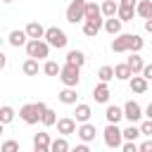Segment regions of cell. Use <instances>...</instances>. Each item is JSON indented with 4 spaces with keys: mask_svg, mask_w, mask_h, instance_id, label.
I'll return each mask as SVG.
<instances>
[{
    "mask_svg": "<svg viewBox=\"0 0 152 152\" xmlns=\"http://www.w3.org/2000/svg\"><path fill=\"white\" fill-rule=\"evenodd\" d=\"M140 135H142V131H140V126H135V124H131V126L124 128V140H138Z\"/></svg>",
    "mask_w": 152,
    "mask_h": 152,
    "instance_id": "f546056e",
    "label": "cell"
},
{
    "mask_svg": "<svg viewBox=\"0 0 152 152\" xmlns=\"http://www.w3.org/2000/svg\"><path fill=\"white\" fill-rule=\"evenodd\" d=\"M38 59H33V57H28L24 64H21V71L26 74V76H38Z\"/></svg>",
    "mask_w": 152,
    "mask_h": 152,
    "instance_id": "d4e9b609",
    "label": "cell"
},
{
    "mask_svg": "<svg viewBox=\"0 0 152 152\" xmlns=\"http://www.w3.org/2000/svg\"><path fill=\"white\" fill-rule=\"evenodd\" d=\"M145 116H147V119H150V121H152V102H150V104H147V109H145Z\"/></svg>",
    "mask_w": 152,
    "mask_h": 152,
    "instance_id": "ee69618b",
    "label": "cell"
},
{
    "mask_svg": "<svg viewBox=\"0 0 152 152\" xmlns=\"http://www.w3.org/2000/svg\"><path fill=\"white\" fill-rule=\"evenodd\" d=\"M50 150H52V152H69L71 147H69V142H66V135L55 138V140H52V145H50Z\"/></svg>",
    "mask_w": 152,
    "mask_h": 152,
    "instance_id": "83f0119b",
    "label": "cell"
},
{
    "mask_svg": "<svg viewBox=\"0 0 152 152\" xmlns=\"http://www.w3.org/2000/svg\"><path fill=\"white\" fill-rule=\"evenodd\" d=\"M33 145H48V147H50V145H52V140H50V135H48L45 131H40V133H36V135H33Z\"/></svg>",
    "mask_w": 152,
    "mask_h": 152,
    "instance_id": "e575fe53",
    "label": "cell"
},
{
    "mask_svg": "<svg viewBox=\"0 0 152 152\" xmlns=\"http://www.w3.org/2000/svg\"><path fill=\"white\" fill-rule=\"evenodd\" d=\"M74 150H76V152H90V147H88V142H81V145H76Z\"/></svg>",
    "mask_w": 152,
    "mask_h": 152,
    "instance_id": "60d3db41",
    "label": "cell"
},
{
    "mask_svg": "<svg viewBox=\"0 0 152 152\" xmlns=\"http://www.w3.org/2000/svg\"><path fill=\"white\" fill-rule=\"evenodd\" d=\"M147 78L142 76V74H133L131 76V81H128V88H131V93H135V95H142L145 90H147Z\"/></svg>",
    "mask_w": 152,
    "mask_h": 152,
    "instance_id": "9c48e42d",
    "label": "cell"
},
{
    "mask_svg": "<svg viewBox=\"0 0 152 152\" xmlns=\"http://www.w3.org/2000/svg\"><path fill=\"white\" fill-rule=\"evenodd\" d=\"M114 74H116V78L119 81H131V76H133V71H131V66L124 62V64H116L114 66Z\"/></svg>",
    "mask_w": 152,
    "mask_h": 152,
    "instance_id": "484cf974",
    "label": "cell"
},
{
    "mask_svg": "<svg viewBox=\"0 0 152 152\" xmlns=\"http://www.w3.org/2000/svg\"><path fill=\"white\" fill-rule=\"evenodd\" d=\"M140 131H142V135H145V138H152V121H150V119H147V121H142V124H140Z\"/></svg>",
    "mask_w": 152,
    "mask_h": 152,
    "instance_id": "74e56055",
    "label": "cell"
},
{
    "mask_svg": "<svg viewBox=\"0 0 152 152\" xmlns=\"http://www.w3.org/2000/svg\"><path fill=\"white\" fill-rule=\"evenodd\" d=\"M43 40H48V45H50V48H57V50L66 48V43H69L66 33H64L59 26H48V31H45V38H43Z\"/></svg>",
    "mask_w": 152,
    "mask_h": 152,
    "instance_id": "277c9868",
    "label": "cell"
},
{
    "mask_svg": "<svg viewBox=\"0 0 152 152\" xmlns=\"http://www.w3.org/2000/svg\"><path fill=\"white\" fill-rule=\"evenodd\" d=\"M126 64L131 66L133 74H142V69H145V62H142V57H140L138 52H131V57L126 59Z\"/></svg>",
    "mask_w": 152,
    "mask_h": 152,
    "instance_id": "44dd1931",
    "label": "cell"
},
{
    "mask_svg": "<svg viewBox=\"0 0 152 152\" xmlns=\"http://www.w3.org/2000/svg\"><path fill=\"white\" fill-rule=\"evenodd\" d=\"M109 95H112V93H109V86L102 83V81L93 88V97H95V102H100V104H104V102L109 100Z\"/></svg>",
    "mask_w": 152,
    "mask_h": 152,
    "instance_id": "5bb4252c",
    "label": "cell"
},
{
    "mask_svg": "<svg viewBox=\"0 0 152 152\" xmlns=\"http://www.w3.org/2000/svg\"><path fill=\"white\" fill-rule=\"evenodd\" d=\"M57 121H59V119H57V114H55V112L48 107V109H45V114H43V119H40V124L50 128V126H57Z\"/></svg>",
    "mask_w": 152,
    "mask_h": 152,
    "instance_id": "d6a6232c",
    "label": "cell"
},
{
    "mask_svg": "<svg viewBox=\"0 0 152 152\" xmlns=\"http://www.w3.org/2000/svg\"><path fill=\"white\" fill-rule=\"evenodd\" d=\"M74 114H76L74 119H76L78 124H86V121H90V114H93V112H90V104L81 102V104H76V112H74Z\"/></svg>",
    "mask_w": 152,
    "mask_h": 152,
    "instance_id": "7402d4cb",
    "label": "cell"
},
{
    "mask_svg": "<svg viewBox=\"0 0 152 152\" xmlns=\"http://www.w3.org/2000/svg\"><path fill=\"white\" fill-rule=\"evenodd\" d=\"M133 14H135V7H126V5H119V19L121 21H133Z\"/></svg>",
    "mask_w": 152,
    "mask_h": 152,
    "instance_id": "4dcf8cb0",
    "label": "cell"
},
{
    "mask_svg": "<svg viewBox=\"0 0 152 152\" xmlns=\"http://www.w3.org/2000/svg\"><path fill=\"white\" fill-rule=\"evenodd\" d=\"M59 102L62 104H76V100H78V93H76V88H66L64 86V90H59Z\"/></svg>",
    "mask_w": 152,
    "mask_h": 152,
    "instance_id": "d6986e66",
    "label": "cell"
},
{
    "mask_svg": "<svg viewBox=\"0 0 152 152\" xmlns=\"http://www.w3.org/2000/svg\"><path fill=\"white\" fill-rule=\"evenodd\" d=\"M26 55L28 57H33V59H48V55H50V45H48V40H28L26 45Z\"/></svg>",
    "mask_w": 152,
    "mask_h": 152,
    "instance_id": "5b68a950",
    "label": "cell"
},
{
    "mask_svg": "<svg viewBox=\"0 0 152 152\" xmlns=\"http://www.w3.org/2000/svg\"><path fill=\"white\" fill-rule=\"evenodd\" d=\"M86 52L83 50H69L66 52V64H74V66H83L86 64Z\"/></svg>",
    "mask_w": 152,
    "mask_h": 152,
    "instance_id": "ac0fdd59",
    "label": "cell"
},
{
    "mask_svg": "<svg viewBox=\"0 0 152 152\" xmlns=\"http://www.w3.org/2000/svg\"><path fill=\"white\" fill-rule=\"evenodd\" d=\"M2 2H14V0H2Z\"/></svg>",
    "mask_w": 152,
    "mask_h": 152,
    "instance_id": "f6af8a7d",
    "label": "cell"
},
{
    "mask_svg": "<svg viewBox=\"0 0 152 152\" xmlns=\"http://www.w3.org/2000/svg\"><path fill=\"white\" fill-rule=\"evenodd\" d=\"M135 14L142 17V19H152V0H138Z\"/></svg>",
    "mask_w": 152,
    "mask_h": 152,
    "instance_id": "603a6c76",
    "label": "cell"
},
{
    "mask_svg": "<svg viewBox=\"0 0 152 152\" xmlns=\"http://www.w3.org/2000/svg\"><path fill=\"white\" fill-rule=\"evenodd\" d=\"M121 19L119 17H109V19H104V31L109 33V36H119L121 33Z\"/></svg>",
    "mask_w": 152,
    "mask_h": 152,
    "instance_id": "ffe728a7",
    "label": "cell"
},
{
    "mask_svg": "<svg viewBox=\"0 0 152 152\" xmlns=\"http://www.w3.org/2000/svg\"><path fill=\"white\" fill-rule=\"evenodd\" d=\"M59 81H62L66 88H76L78 81H81V66L64 64V66H62V74H59Z\"/></svg>",
    "mask_w": 152,
    "mask_h": 152,
    "instance_id": "8992f818",
    "label": "cell"
},
{
    "mask_svg": "<svg viewBox=\"0 0 152 152\" xmlns=\"http://www.w3.org/2000/svg\"><path fill=\"white\" fill-rule=\"evenodd\" d=\"M140 116H142V107H140L135 100H128V102L124 104V119H128L131 124H138Z\"/></svg>",
    "mask_w": 152,
    "mask_h": 152,
    "instance_id": "52a82bcc",
    "label": "cell"
},
{
    "mask_svg": "<svg viewBox=\"0 0 152 152\" xmlns=\"http://www.w3.org/2000/svg\"><path fill=\"white\" fill-rule=\"evenodd\" d=\"M0 152H19V142L17 140H5L2 147H0Z\"/></svg>",
    "mask_w": 152,
    "mask_h": 152,
    "instance_id": "d590c367",
    "label": "cell"
},
{
    "mask_svg": "<svg viewBox=\"0 0 152 152\" xmlns=\"http://www.w3.org/2000/svg\"><path fill=\"white\" fill-rule=\"evenodd\" d=\"M102 140H104V145H107V147L116 150V147H121V145H124V131H121L116 124H107V126H104V131H102Z\"/></svg>",
    "mask_w": 152,
    "mask_h": 152,
    "instance_id": "7a4b0ae2",
    "label": "cell"
},
{
    "mask_svg": "<svg viewBox=\"0 0 152 152\" xmlns=\"http://www.w3.org/2000/svg\"><path fill=\"white\" fill-rule=\"evenodd\" d=\"M45 109H48L45 102H28V104H24V107L19 109V119H21L24 124L33 126V124H38V121L43 119Z\"/></svg>",
    "mask_w": 152,
    "mask_h": 152,
    "instance_id": "6da1fadb",
    "label": "cell"
},
{
    "mask_svg": "<svg viewBox=\"0 0 152 152\" xmlns=\"http://www.w3.org/2000/svg\"><path fill=\"white\" fill-rule=\"evenodd\" d=\"M33 152H52L48 145H33Z\"/></svg>",
    "mask_w": 152,
    "mask_h": 152,
    "instance_id": "b9f144b4",
    "label": "cell"
},
{
    "mask_svg": "<svg viewBox=\"0 0 152 152\" xmlns=\"http://www.w3.org/2000/svg\"><path fill=\"white\" fill-rule=\"evenodd\" d=\"M142 76H145L147 81H152V64H145V69H142Z\"/></svg>",
    "mask_w": 152,
    "mask_h": 152,
    "instance_id": "ab89813d",
    "label": "cell"
},
{
    "mask_svg": "<svg viewBox=\"0 0 152 152\" xmlns=\"http://www.w3.org/2000/svg\"><path fill=\"white\" fill-rule=\"evenodd\" d=\"M104 119H107V124H119V121L124 119V107L109 104V107L104 109Z\"/></svg>",
    "mask_w": 152,
    "mask_h": 152,
    "instance_id": "9a60e30c",
    "label": "cell"
},
{
    "mask_svg": "<svg viewBox=\"0 0 152 152\" xmlns=\"http://www.w3.org/2000/svg\"><path fill=\"white\" fill-rule=\"evenodd\" d=\"M86 7H88L86 0H71L69 7H66V21H69V24H81V21H86Z\"/></svg>",
    "mask_w": 152,
    "mask_h": 152,
    "instance_id": "3957f363",
    "label": "cell"
},
{
    "mask_svg": "<svg viewBox=\"0 0 152 152\" xmlns=\"http://www.w3.org/2000/svg\"><path fill=\"white\" fill-rule=\"evenodd\" d=\"M131 48V33H119L112 40V52H128Z\"/></svg>",
    "mask_w": 152,
    "mask_h": 152,
    "instance_id": "7c38bea8",
    "label": "cell"
},
{
    "mask_svg": "<svg viewBox=\"0 0 152 152\" xmlns=\"http://www.w3.org/2000/svg\"><path fill=\"white\" fill-rule=\"evenodd\" d=\"M140 152H152V138H147V140L140 142Z\"/></svg>",
    "mask_w": 152,
    "mask_h": 152,
    "instance_id": "f35d334b",
    "label": "cell"
},
{
    "mask_svg": "<svg viewBox=\"0 0 152 152\" xmlns=\"http://www.w3.org/2000/svg\"><path fill=\"white\" fill-rule=\"evenodd\" d=\"M43 74H45V76H59V74H62V66H59L57 62L48 59V62L43 64Z\"/></svg>",
    "mask_w": 152,
    "mask_h": 152,
    "instance_id": "f1b7e54d",
    "label": "cell"
},
{
    "mask_svg": "<svg viewBox=\"0 0 152 152\" xmlns=\"http://www.w3.org/2000/svg\"><path fill=\"white\" fill-rule=\"evenodd\" d=\"M102 28H104V19H100V21H83V33L88 38H95Z\"/></svg>",
    "mask_w": 152,
    "mask_h": 152,
    "instance_id": "e0dca14e",
    "label": "cell"
},
{
    "mask_svg": "<svg viewBox=\"0 0 152 152\" xmlns=\"http://www.w3.org/2000/svg\"><path fill=\"white\" fill-rule=\"evenodd\" d=\"M97 78H100L102 83H109L112 78H116V74H114V66H109V64L100 66V71H97Z\"/></svg>",
    "mask_w": 152,
    "mask_h": 152,
    "instance_id": "4316f807",
    "label": "cell"
},
{
    "mask_svg": "<svg viewBox=\"0 0 152 152\" xmlns=\"http://www.w3.org/2000/svg\"><path fill=\"white\" fill-rule=\"evenodd\" d=\"M100 19H104V14H102V5L88 2V7H86V21H100Z\"/></svg>",
    "mask_w": 152,
    "mask_h": 152,
    "instance_id": "2e32d148",
    "label": "cell"
},
{
    "mask_svg": "<svg viewBox=\"0 0 152 152\" xmlns=\"http://www.w3.org/2000/svg\"><path fill=\"white\" fill-rule=\"evenodd\" d=\"M76 119H71V116H62L59 121H57V133L59 135H71V133H76L78 128H76Z\"/></svg>",
    "mask_w": 152,
    "mask_h": 152,
    "instance_id": "30bf717a",
    "label": "cell"
},
{
    "mask_svg": "<svg viewBox=\"0 0 152 152\" xmlns=\"http://www.w3.org/2000/svg\"><path fill=\"white\" fill-rule=\"evenodd\" d=\"M145 31L152 33V19H145Z\"/></svg>",
    "mask_w": 152,
    "mask_h": 152,
    "instance_id": "7bdbcfd3",
    "label": "cell"
},
{
    "mask_svg": "<svg viewBox=\"0 0 152 152\" xmlns=\"http://www.w3.org/2000/svg\"><path fill=\"white\" fill-rule=\"evenodd\" d=\"M102 14H104V19L116 17L119 14V0H104L102 2Z\"/></svg>",
    "mask_w": 152,
    "mask_h": 152,
    "instance_id": "cb8c5ba5",
    "label": "cell"
},
{
    "mask_svg": "<svg viewBox=\"0 0 152 152\" xmlns=\"http://www.w3.org/2000/svg\"><path fill=\"white\" fill-rule=\"evenodd\" d=\"M24 31L28 33V38H31V40H43V38H45V31H48V28H45V26H43L40 21H28Z\"/></svg>",
    "mask_w": 152,
    "mask_h": 152,
    "instance_id": "8fae6325",
    "label": "cell"
},
{
    "mask_svg": "<svg viewBox=\"0 0 152 152\" xmlns=\"http://www.w3.org/2000/svg\"><path fill=\"white\" fill-rule=\"evenodd\" d=\"M121 152H140V145H135V140H124Z\"/></svg>",
    "mask_w": 152,
    "mask_h": 152,
    "instance_id": "8d00e7d4",
    "label": "cell"
},
{
    "mask_svg": "<svg viewBox=\"0 0 152 152\" xmlns=\"http://www.w3.org/2000/svg\"><path fill=\"white\" fill-rule=\"evenodd\" d=\"M69 152H76V150H69Z\"/></svg>",
    "mask_w": 152,
    "mask_h": 152,
    "instance_id": "bcb514c9",
    "label": "cell"
},
{
    "mask_svg": "<svg viewBox=\"0 0 152 152\" xmlns=\"http://www.w3.org/2000/svg\"><path fill=\"white\" fill-rule=\"evenodd\" d=\"M76 135L81 138V142H93V140H95V135H97V128H95V124L86 121V124H81V126H78Z\"/></svg>",
    "mask_w": 152,
    "mask_h": 152,
    "instance_id": "ba28073f",
    "label": "cell"
},
{
    "mask_svg": "<svg viewBox=\"0 0 152 152\" xmlns=\"http://www.w3.org/2000/svg\"><path fill=\"white\" fill-rule=\"evenodd\" d=\"M142 45H145V40H142L138 33H131V48H128V52H140Z\"/></svg>",
    "mask_w": 152,
    "mask_h": 152,
    "instance_id": "836d02e7",
    "label": "cell"
},
{
    "mask_svg": "<svg viewBox=\"0 0 152 152\" xmlns=\"http://www.w3.org/2000/svg\"><path fill=\"white\" fill-rule=\"evenodd\" d=\"M12 119H14V109H12L10 104L0 107V124H2V126H7V124H10Z\"/></svg>",
    "mask_w": 152,
    "mask_h": 152,
    "instance_id": "1f68e13d",
    "label": "cell"
},
{
    "mask_svg": "<svg viewBox=\"0 0 152 152\" xmlns=\"http://www.w3.org/2000/svg\"><path fill=\"white\" fill-rule=\"evenodd\" d=\"M28 40H31L28 33H26V31H19V28L10 31V36H7V43H10L12 48H21V45H26Z\"/></svg>",
    "mask_w": 152,
    "mask_h": 152,
    "instance_id": "4fadbf2b",
    "label": "cell"
}]
</instances>
